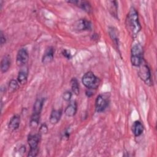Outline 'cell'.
I'll use <instances>...</instances> for the list:
<instances>
[{
    "instance_id": "1",
    "label": "cell",
    "mask_w": 157,
    "mask_h": 157,
    "mask_svg": "<svg viewBox=\"0 0 157 157\" xmlns=\"http://www.w3.org/2000/svg\"><path fill=\"white\" fill-rule=\"evenodd\" d=\"M126 25L129 33L133 37H135L141 29L138 13L134 7L130 9L127 15Z\"/></svg>"
},
{
    "instance_id": "2",
    "label": "cell",
    "mask_w": 157,
    "mask_h": 157,
    "mask_svg": "<svg viewBox=\"0 0 157 157\" xmlns=\"http://www.w3.org/2000/svg\"><path fill=\"white\" fill-rule=\"evenodd\" d=\"M44 102V98H38L36 99L34 104L33 113L29 122V126L32 128H36L39 124L40 113L43 107Z\"/></svg>"
},
{
    "instance_id": "3",
    "label": "cell",
    "mask_w": 157,
    "mask_h": 157,
    "mask_svg": "<svg viewBox=\"0 0 157 157\" xmlns=\"http://www.w3.org/2000/svg\"><path fill=\"white\" fill-rule=\"evenodd\" d=\"M83 85L88 89H96L100 83V80L92 72H86L82 78Z\"/></svg>"
},
{
    "instance_id": "4",
    "label": "cell",
    "mask_w": 157,
    "mask_h": 157,
    "mask_svg": "<svg viewBox=\"0 0 157 157\" xmlns=\"http://www.w3.org/2000/svg\"><path fill=\"white\" fill-rule=\"evenodd\" d=\"M131 61L133 66H139L144 61L143 48L139 44L133 45L131 51Z\"/></svg>"
},
{
    "instance_id": "5",
    "label": "cell",
    "mask_w": 157,
    "mask_h": 157,
    "mask_svg": "<svg viewBox=\"0 0 157 157\" xmlns=\"http://www.w3.org/2000/svg\"><path fill=\"white\" fill-rule=\"evenodd\" d=\"M40 139V134H29L28 137V142L30 147V150L28 156H36L38 153V145Z\"/></svg>"
},
{
    "instance_id": "6",
    "label": "cell",
    "mask_w": 157,
    "mask_h": 157,
    "mask_svg": "<svg viewBox=\"0 0 157 157\" xmlns=\"http://www.w3.org/2000/svg\"><path fill=\"white\" fill-rule=\"evenodd\" d=\"M138 67H139L138 75L140 79L146 84L149 85L151 83V72L146 62L144 60Z\"/></svg>"
},
{
    "instance_id": "7",
    "label": "cell",
    "mask_w": 157,
    "mask_h": 157,
    "mask_svg": "<svg viewBox=\"0 0 157 157\" xmlns=\"http://www.w3.org/2000/svg\"><path fill=\"white\" fill-rule=\"evenodd\" d=\"M29 55L27 50L25 48H20L17 55L16 63L20 67L24 66L28 61Z\"/></svg>"
},
{
    "instance_id": "8",
    "label": "cell",
    "mask_w": 157,
    "mask_h": 157,
    "mask_svg": "<svg viewBox=\"0 0 157 157\" xmlns=\"http://www.w3.org/2000/svg\"><path fill=\"white\" fill-rule=\"evenodd\" d=\"M109 104V101L106 97L100 94L97 96L95 101V108L98 112H103Z\"/></svg>"
},
{
    "instance_id": "9",
    "label": "cell",
    "mask_w": 157,
    "mask_h": 157,
    "mask_svg": "<svg viewBox=\"0 0 157 157\" xmlns=\"http://www.w3.org/2000/svg\"><path fill=\"white\" fill-rule=\"evenodd\" d=\"M75 28L78 31L90 30L91 29V23L85 19H80L75 23Z\"/></svg>"
},
{
    "instance_id": "10",
    "label": "cell",
    "mask_w": 157,
    "mask_h": 157,
    "mask_svg": "<svg viewBox=\"0 0 157 157\" xmlns=\"http://www.w3.org/2000/svg\"><path fill=\"white\" fill-rule=\"evenodd\" d=\"M55 50L52 47H48L44 53L42 58V62L44 64H48L53 59Z\"/></svg>"
},
{
    "instance_id": "11",
    "label": "cell",
    "mask_w": 157,
    "mask_h": 157,
    "mask_svg": "<svg viewBox=\"0 0 157 157\" xmlns=\"http://www.w3.org/2000/svg\"><path fill=\"white\" fill-rule=\"evenodd\" d=\"M20 118L18 115H13L10 120V121L8 124V128L11 131H15L20 126Z\"/></svg>"
},
{
    "instance_id": "12",
    "label": "cell",
    "mask_w": 157,
    "mask_h": 157,
    "mask_svg": "<svg viewBox=\"0 0 157 157\" xmlns=\"http://www.w3.org/2000/svg\"><path fill=\"white\" fill-rule=\"evenodd\" d=\"M69 3H72L79 7H80L82 9H83L84 11L90 13L91 10V4H90L89 2L85 1H68Z\"/></svg>"
},
{
    "instance_id": "13",
    "label": "cell",
    "mask_w": 157,
    "mask_h": 157,
    "mask_svg": "<svg viewBox=\"0 0 157 157\" xmlns=\"http://www.w3.org/2000/svg\"><path fill=\"white\" fill-rule=\"evenodd\" d=\"M77 104L75 101H72L69 104L64 110V113L67 117H73L77 112Z\"/></svg>"
},
{
    "instance_id": "14",
    "label": "cell",
    "mask_w": 157,
    "mask_h": 157,
    "mask_svg": "<svg viewBox=\"0 0 157 157\" xmlns=\"http://www.w3.org/2000/svg\"><path fill=\"white\" fill-rule=\"evenodd\" d=\"M62 115L61 110H53L50 116V122L52 124H55L59 121Z\"/></svg>"
},
{
    "instance_id": "15",
    "label": "cell",
    "mask_w": 157,
    "mask_h": 157,
    "mask_svg": "<svg viewBox=\"0 0 157 157\" xmlns=\"http://www.w3.org/2000/svg\"><path fill=\"white\" fill-rule=\"evenodd\" d=\"M10 58L8 56H4L1 62V70L2 73L6 72L10 66Z\"/></svg>"
},
{
    "instance_id": "16",
    "label": "cell",
    "mask_w": 157,
    "mask_h": 157,
    "mask_svg": "<svg viewBox=\"0 0 157 157\" xmlns=\"http://www.w3.org/2000/svg\"><path fill=\"white\" fill-rule=\"evenodd\" d=\"M28 78V70L27 69H21L18 74L17 81L20 85H25L27 82Z\"/></svg>"
},
{
    "instance_id": "17",
    "label": "cell",
    "mask_w": 157,
    "mask_h": 157,
    "mask_svg": "<svg viewBox=\"0 0 157 157\" xmlns=\"http://www.w3.org/2000/svg\"><path fill=\"white\" fill-rule=\"evenodd\" d=\"M132 130L134 136L136 137H138L143 132L144 126L139 121H136L134 123L132 126Z\"/></svg>"
},
{
    "instance_id": "18",
    "label": "cell",
    "mask_w": 157,
    "mask_h": 157,
    "mask_svg": "<svg viewBox=\"0 0 157 157\" xmlns=\"http://www.w3.org/2000/svg\"><path fill=\"white\" fill-rule=\"evenodd\" d=\"M71 86L72 93L75 95L79 94V85L77 80L75 78H72L71 80Z\"/></svg>"
},
{
    "instance_id": "19",
    "label": "cell",
    "mask_w": 157,
    "mask_h": 157,
    "mask_svg": "<svg viewBox=\"0 0 157 157\" xmlns=\"http://www.w3.org/2000/svg\"><path fill=\"white\" fill-rule=\"evenodd\" d=\"M19 88V83L17 80L12 79L10 81L9 84V90L10 93L15 91Z\"/></svg>"
},
{
    "instance_id": "20",
    "label": "cell",
    "mask_w": 157,
    "mask_h": 157,
    "mask_svg": "<svg viewBox=\"0 0 157 157\" xmlns=\"http://www.w3.org/2000/svg\"><path fill=\"white\" fill-rule=\"evenodd\" d=\"M47 132H48V127L45 123H43L40 126V128L39 130V133L41 135V134H47Z\"/></svg>"
},
{
    "instance_id": "21",
    "label": "cell",
    "mask_w": 157,
    "mask_h": 157,
    "mask_svg": "<svg viewBox=\"0 0 157 157\" xmlns=\"http://www.w3.org/2000/svg\"><path fill=\"white\" fill-rule=\"evenodd\" d=\"M72 97V93L69 91H65L63 94V98L66 101H69L71 99Z\"/></svg>"
},
{
    "instance_id": "22",
    "label": "cell",
    "mask_w": 157,
    "mask_h": 157,
    "mask_svg": "<svg viewBox=\"0 0 157 157\" xmlns=\"http://www.w3.org/2000/svg\"><path fill=\"white\" fill-rule=\"evenodd\" d=\"M62 53H63V56H64L67 59H70L71 58V53H70V52L69 51H67L66 50H63L62 51Z\"/></svg>"
},
{
    "instance_id": "23",
    "label": "cell",
    "mask_w": 157,
    "mask_h": 157,
    "mask_svg": "<svg viewBox=\"0 0 157 157\" xmlns=\"http://www.w3.org/2000/svg\"><path fill=\"white\" fill-rule=\"evenodd\" d=\"M1 46L6 42V37H5V36H4V34L2 33V31H1Z\"/></svg>"
}]
</instances>
